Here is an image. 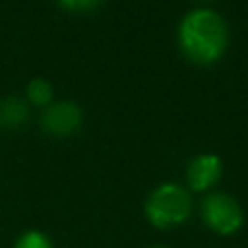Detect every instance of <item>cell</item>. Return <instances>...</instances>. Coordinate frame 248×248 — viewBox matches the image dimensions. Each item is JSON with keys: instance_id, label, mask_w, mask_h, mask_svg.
<instances>
[{"instance_id": "3", "label": "cell", "mask_w": 248, "mask_h": 248, "mask_svg": "<svg viewBox=\"0 0 248 248\" xmlns=\"http://www.w3.org/2000/svg\"><path fill=\"white\" fill-rule=\"evenodd\" d=\"M202 215L205 225L219 234H231L242 225V209L227 194H209L203 200Z\"/></svg>"}, {"instance_id": "8", "label": "cell", "mask_w": 248, "mask_h": 248, "mask_svg": "<svg viewBox=\"0 0 248 248\" xmlns=\"http://www.w3.org/2000/svg\"><path fill=\"white\" fill-rule=\"evenodd\" d=\"M16 248H50L48 238L39 231H27L16 242Z\"/></svg>"}, {"instance_id": "1", "label": "cell", "mask_w": 248, "mask_h": 248, "mask_svg": "<svg viewBox=\"0 0 248 248\" xmlns=\"http://www.w3.org/2000/svg\"><path fill=\"white\" fill-rule=\"evenodd\" d=\"M178 43L184 56L194 64H213L225 52L227 25L213 10H192L180 21Z\"/></svg>"}, {"instance_id": "7", "label": "cell", "mask_w": 248, "mask_h": 248, "mask_svg": "<svg viewBox=\"0 0 248 248\" xmlns=\"http://www.w3.org/2000/svg\"><path fill=\"white\" fill-rule=\"evenodd\" d=\"M27 97L33 105L37 107H48L50 99H52V87L46 79L43 78H35L27 83Z\"/></svg>"}, {"instance_id": "9", "label": "cell", "mask_w": 248, "mask_h": 248, "mask_svg": "<svg viewBox=\"0 0 248 248\" xmlns=\"http://www.w3.org/2000/svg\"><path fill=\"white\" fill-rule=\"evenodd\" d=\"M58 2L72 12H87L99 4V0H58Z\"/></svg>"}, {"instance_id": "2", "label": "cell", "mask_w": 248, "mask_h": 248, "mask_svg": "<svg viewBox=\"0 0 248 248\" xmlns=\"http://www.w3.org/2000/svg\"><path fill=\"white\" fill-rule=\"evenodd\" d=\"M192 209V200L178 184L159 186L145 203V213L155 227H170L182 223Z\"/></svg>"}, {"instance_id": "4", "label": "cell", "mask_w": 248, "mask_h": 248, "mask_svg": "<svg viewBox=\"0 0 248 248\" xmlns=\"http://www.w3.org/2000/svg\"><path fill=\"white\" fill-rule=\"evenodd\" d=\"M41 122H43V128L52 136H68L79 128L81 110L72 101H60L45 108Z\"/></svg>"}, {"instance_id": "6", "label": "cell", "mask_w": 248, "mask_h": 248, "mask_svg": "<svg viewBox=\"0 0 248 248\" xmlns=\"http://www.w3.org/2000/svg\"><path fill=\"white\" fill-rule=\"evenodd\" d=\"M29 116L27 105L19 97H6L0 101V128H19Z\"/></svg>"}, {"instance_id": "5", "label": "cell", "mask_w": 248, "mask_h": 248, "mask_svg": "<svg viewBox=\"0 0 248 248\" xmlns=\"http://www.w3.org/2000/svg\"><path fill=\"white\" fill-rule=\"evenodd\" d=\"M221 176V161L215 155H200L188 167V184L194 190H207Z\"/></svg>"}]
</instances>
